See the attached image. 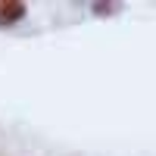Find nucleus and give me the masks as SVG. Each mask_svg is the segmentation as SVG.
Segmentation results:
<instances>
[{"mask_svg":"<svg viewBox=\"0 0 156 156\" xmlns=\"http://www.w3.org/2000/svg\"><path fill=\"white\" fill-rule=\"evenodd\" d=\"M90 9H94V16H115V12H119L122 9V3H94V6H90Z\"/></svg>","mask_w":156,"mask_h":156,"instance_id":"2","label":"nucleus"},{"mask_svg":"<svg viewBox=\"0 0 156 156\" xmlns=\"http://www.w3.org/2000/svg\"><path fill=\"white\" fill-rule=\"evenodd\" d=\"M25 12H28V6H25L22 0H3V3H0V28H9V25L22 22Z\"/></svg>","mask_w":156,"mask_h":156,"instance_id":"1","label":"nucleus"}]
</instances>
